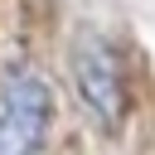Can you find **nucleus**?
<instances>
[{
	"label": "nucleus",
	"mask_w": 155,
	"mask_h": 155,
	"mask_svg": "<svg viewBox=\"0 0 155 155\" xmlns=\"http://www.w3.org/2000/svg\"><path fill=\"white\" fill-rule=\"evenodd\" d=\"M48 87L34 73H10L0 82V155H39L48 136Z\"/></svg>",
	"instance_id": "obj_1"
},
{
	"label": "nucleus",
	"mask_w": 155,
	"mask_h": 155,
	"mask_svg": "<svg viewBox=\"0 0 155 155\" xmlns=\"http://www.w3.org/2000/svg\"><path fill=\"white\" fill-rule=\"evenodd\" d=\"M73 78H78V92L87 102L92 116H102L107 131L121 126L126 116V92H121V78H116V63H111V48L97 39V34H78L73 44Z\"/></svg>",
	"instance_id": "obj_2"
}]
</instances>
